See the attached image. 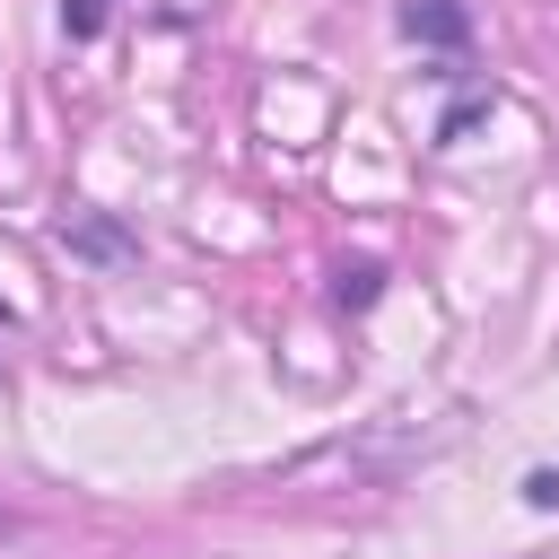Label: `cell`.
I'll list each match as a JSON object with an SVG mask.
<instances>
[{"label": "cell", "instance_id": "6da1fadb", "mask_svg": "<svg viewBox=\"0 0 559 559\" xmlns=\"http://www.w3.org/2000/svg\"><path fill=\"white\" fill-rule=\"evenodd\" d=\"M402 26H411V35H428V44H463V9H454V0H411V9H402Z\"/></svg>", "mask_w": 559, "mask_h": 559}, {"label": "cell", "instance_id": "7a4b0ae2", "mask_svg": "<svg viewBox=\"0 0 559 559\" xmlns=\"http://www.w3.org/2000/svg\"><path fill=\"white\" fill-rule=\"evenodd\" d=\"M367 297H376V271H367V262H358V271H341V306H367Z\"/></svg>", "mask_w": 559, "mask_h": 559}, {"label": "cell", "instance_id": "3957f363", "mask_svg": "<svg viewBox=\"0 0 559 559\" xmlns=\"http://www.w3.org/2000/svg\"><path fill=\"white\" fill-rule=\"evenodd\" d=\"M524 498H533V507H559V472H533V480H524Z\"/></svg>", "mask_w": 559, "mask_h": 559}, {"label": "cell", "instance_id": "277c9868", "mask_svg": "<svg viewBox=\"0 0 559 559\" xmlns=\"http://www.w3.org/2000/svg\"><path fill=\"white\" fill-rule=\"evenodd\" d=\"M0 533H9V515H0Z\"/></svg>", "mask_w": 559, "mask_h": 559}]
</instances>
